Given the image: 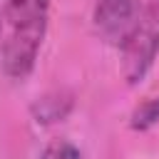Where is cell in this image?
Masks as SVG:
<instances>
[{
	"mask_svg": "<svg viewBox=\"0 0 159 159\" xmlns=\"http://www.w3.org/2000/svg\"><path fill=\"white\" fill-rule=\"evenodd\" d=\"M157 122H159V97H149V99H144L134 109V114H132V129L144 132V129L154 127Z\"/></svg>",
	"mask_w": 159,
	"mask_h": 159,
	"instance_id": "277c9868",
	"label": "cell"
},
{
	"mask_svg": "<svg viewBox=\"0 0 159 159\" xmlns=\"http://www.w3.org/2000/svg\"><path fill=\"white\" fill-rule=\"evenodd\" d=\"M157 52H159V2H152L149 7H144L139 25L122 47V75L127 77L129 84L139 82L149 72Z\"/></svg>",
	"mask_w": 159,
	"mask_h": 159,
	"instance_id": "7a4b0ae2",
	"label": "cell"
},
{
	"mask_svg": "<svg viewBox=\"0 0 159 159\" xmlns=\"http://www.w3.org/2000/svg\"><path fill=\"white\" fill-rule=\"evenodd\" d=\"M52 0H0L2 72L12 80H25L37 62L40 47L47 35Z\"/></svg>",
	"mask_w": 159,
	"mask_h": 159,
	"instance_id": "6da1fadb",
	"label": "cell"
},
{
	"mask_svg": "<svg viewBox=\"0 0 159 159\" xmlns=\"http://www.w3.org/2000/svg\"><path fill=\"white\" fill-rule=\"evenodd\" d=\"M142 0H97L94 2V27L99 37L114 47H124L134 27L142 20Z\"/></svg>",
	"mask_w": 159,
	"mask_h": 159,
	"instance_id": "3957f363",
	"label": "cell"
},
{
	"mask_svg": "<svg viewBox=\"0 0 159 159\" xmlns=\"http://www.w3.org/2000/svg\"><path fill=\"white\" fill-rule=\"evenodd\" d=\"M0 42H2V15H0Z\"/></svg>",
	"mask_w": 159,
	"mask_h": 159,
	"instance_id": "8992f818",
	"label": "cell"
},
{
	"mask_svg": "<svg viewBox=\"0 0 159 159\" xmlns=\"http://www.w3.org/2000/svg\"><path fill=\"white\" fill-rule=\"evenodd\" d=\"M40 159H82V154H80V149L75 144L57 139V142H52V144L45 147V152H42Z\"/></svg>",
	"mask_w": 159,
	"mask_h": 159,
	"instance_id": "5b68a950",
	"label": "cell"
}]
</instances>
